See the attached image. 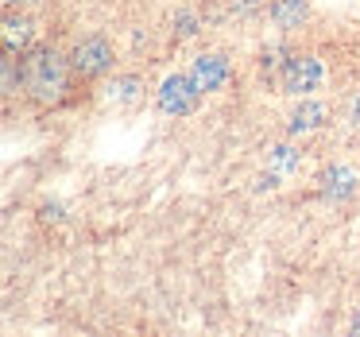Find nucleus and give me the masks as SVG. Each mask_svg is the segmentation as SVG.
Wrapping results in <instances>:
<instances>
[{
    "label": "nucleus",
    "mask_w": 360,
    "mask_h": 337,
    "mask_svg": "<svg viewBox=\"0 0 360 337\" xmlns=\"http://www.w3.org/2000/svg\"><path fill=\"white\" fill-rule=\"evenodd\" d=\"M202 101V86L194 82V74H171L159 86V109L167 117H190Z\"/></svg>",
    "instance_id": "obj_1"
},
{
    "label": "nucleus",
    "mask_w": 360,
    "mask_h": 337,
    "mask_svg": "<svg viewBox=\"0 0 360 337\" xmlns=\"http://www.w3.org/2000/svg\"><path fill=\"white\" fill-rule=\"evenodd\" d=\"M27 86L39 97H55L63 89V63H58L55 51H39V55L27 58Z\"/></svg>",
    "instance_id": "obj_2"
},
{
    "label": "nucleus",
    "mask_w": 360,
    "mask_h": 337,
    "mask_svg": "<svg viewBox=\"0 0 360 337\" xmlns=\"http://www.w3.org/2000/svg\"><path fill=\"white\" fill-rule=\"evenodd\" d=\"M321 86V63L318 58H290L283 70V89L287 94H310Z\"/></svg>",
    "instance_id": "obj_3"
},
{
    "label": "nucleus",
    "mask_w": 360,
    "mask_h": 337,
    "mask_svg": "<svg viewBox=\"0 0 360 337\" xmlns=\"http://www.w3.org/2000/svg\"><path fill=\"white\" fill-rule=\"evenodd\" d=\"M109 63H112V51L105 39H86L74 47V70H82V74H105Z\"/></svg>",
    "instance_id": "obj_4"
},
{
    "label": "nucleus",
    "mask_w": 360,
    "mask_h": 337,
    "mask_svg": "<svg viewBox=\"0 0 360 337\" xmlns=\"http://www.w3.org/2000/svg\"><path fill=\"white\" fill-rule=\"evenodd\" d=\"M194 82L205 89V94H213V89H221L229 82V63L221 55H202L194 58Z\"/></svg>",
    "instance_id": "obj_5"
},
{
    "label": "nucleus",
    "mask_w": 360,
    "mask_h": 337,
    "mask_svg": "<svg viewBox=\"0 0 360 337\" xmlns=\"http://www.w3.org/2000/svg\"><path fill=\"white\" fill-rule=\"evenodd\" d=\"M321 117H326V109H321L318 101H302L295 113H290V120H287L290 136H298V132H314V128L321 125Z\"/></svg>",
    "instance_id": "obj_6"
},
{
    "label": "nucleus",
    "mask_w": 360,
    "mask_h": 337,
    "mask_svg": "<svg viewBox=\"0 0 360 337\" xmlns=\"http://www.w3.org/2000/svg\"><path fill=\"white\" fill-rule=\"evenodd\" d=\"M352 186H356V174H352V167H333V171H326V179H321L326 198H349Z\"/></svg>",
    "instance_id": "obj_7"
},
{
    "label": "nucleus",
    "mask_w": 360,
    "mask_h": 337,
    "mask_svg": "<svg viewBox=\"0 0 360 337\" xmlns=\"http://www.w3.org/2000/svg\"><path fill=\"white\" fill-rule=\"evenodd\" d=\"M271 20L279 27H298L306 20V0H279L271 8Z\"/></svg>",
    "instance_id": "obj_8"
},
{
    "label": "nucleus",
    "mask_w": 360,
    "mask_h": 337,
    "mask_svg": "<svg viewBox=\"0 0 360 337\" xmlns=\"http://www.w3.org/2000/svg\"><path fill=\"white\" fill-rule=\"evenodd\" d=\"M4 43H8V51L27 47L32 43V20H16V16L4 20Z\"/></svg>",
    "instance_id": "obj_9"
},
{
    "label": "nucleus",
    "mask_w": 360,
    "mask_h": 337,
    "mask_svg": "<svg viewBox=\"0 0 360 337\" xmlns=\"http://www.w3.org/2000/svg\"><path fill=\"white\" fill-rule=\"evenodd\" d=\"M275 167H279V171H295V167H298L295 151H290V148H275Z\"/></svg>",
    "instance_id": "obj_10"
},
{
    "label": "nucleus",
    "mask_w": 360,
    "mask_h": 337,
    "mask_svg": "<svg viewBox=\"0 0 360 337\" xmlns=\"http://www.w3.org/2000/svg\"><path fill=\"white\" fill-rule=\"evenodd\" d=\"M179 24H182V27H179V32H182V35H194V20H190V16H182V20H179Z\"/></svg>",
    "instance_id": "obj_11"
},
{
    "label": "nucleus",
    "mask_w": 360,
    "mask_h": 337,
    "mask_svg": "<svg viewBox=\"0 0 360 337\" xmlns=\"http://www.w3.org/2000/svg\"><path fill=\"white\" fill-rule=\"evenodd\" d=\"M352 333L360 337V310H356V318H352Z\"/></svg>",
    "instance_id": "obj_12"
},
{
    "label": "nucleus",
    "mask_w": 360,
    "mask_h": 337,
    "mask_svg": "<svg viewBox=\"0 0 360 337\" xmlns=\"http://www.w3.org/2000/svg\"><path fill=\"white\" fill-rule=\"evenodd\" d=\"M352 117H356V125H360V97H356V105H352Z\"/></svg>",
    "instance_id": "obj_13"
}]
</instances>
